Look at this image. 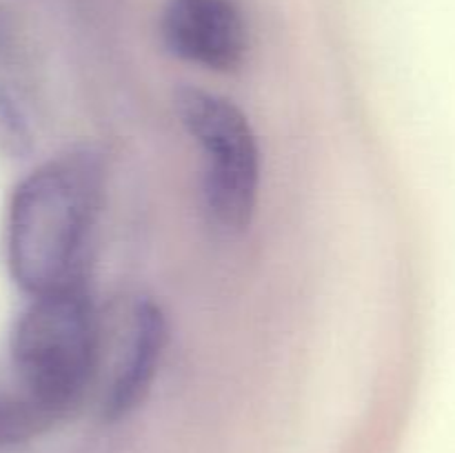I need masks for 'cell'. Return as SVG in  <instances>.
Listing matches in <instances>:
<instances>
[{
    "instance_id": "obj_6",
    "label": "cell",
    "mask_w": 455,
    "mask_h": 453,
    "mask_svg": "<svg viewBox=\"0 0 455 453\" xmlns=\"http://www.w3.org/2000/svg\"><path fill=\"white\" fill-rule=\"evenodd\" d=\"M52 417L44 416L18 386L16 393L0 391V449L25 442L31 435L40 433L52 425Z\"/></svg>"
},
{
    "instance_id": "obj_7",
    "label": "cell",
    "mask_w": 455,
    "mask_h": 453,
    "mask_svg": "<svg viewBox=\"0 0 455 453\" xmlns=\"http://www.w3.org/2000/svg\"><path fill=\"white\" fill-rule=\"evenodd\" d=\"M0 149L18 155L29 149V131L16 105L0 93Z\"/></svg>"
},
{
    "instance_id": "obj_4",
    "label": "cell",
    "mask_w": 455,
    "mask_h": 453,
    "mask_svg": "<svg viewBox=\"0 0 455 453\" xmlns=\"http://www.w3.org/2000/svg\"><path fill=\"white\" fill-rule=\"evenodd\" d=\"M160 31L173 56L209 71L229 74L247 56V25L234 0H169Z\"/></svg>"
},
{
    "instance_id": "obj_5",
    "label": "cell",
    "mask_w": 455,
    "mask_h": 453,
    "mask_svg": "<svg viewBox=\"0 0 455 453\" xmlns=\"http://www.w3.org/2000/svg\"><path fill=\"white\" fill-rule=\"evenodd\" d=\"M167 318L151 300H140L132 314L124 358L116 367L109 391L102 398V417L123 420L149 395L167 346Z\"/></svg>"
},
{
    "instance_id": "obj_3",
    "label": "cell",
    "mask_w": 455,
    "mask_h": 453,
    "mask_svg": "<svg viewBox=\"0 0 455 453\" xmlns=\"http://www.w3.org/2000/svg\"><path fill=\"white\" fill-rule=\"evenodd\" d=\"M173 102L180 124L203 151L209 216L220 229L243 231L260 189V149L247 115L229 98L198 87H180Z\"/></svg>"
},
{
    "instance_id": "obj_1",
    "label": "cell",
    "mask_w": 455,
    "mask_h": 453,
    "mask_svg": "<svg viewBox=\"0 0 455 453\" xmlns=\"http://www.w3.org/2000/svg\"><path fill=\"white\" fill-rule=\"evenodd\" d=\"M105 189L102 158L80 147L49 160L16 187L7 218V262L31 296L78 282V266Z\"/></svg>"
},
{
    "instance_id": "obj_2",
    "label": "cell",
    "mask_w": 455,
    "mask_h": 453,
    "mask_svg": "<svg viewBox=\"0 0 455 453\" xmlns=\"http://www.w3.org/2000/svg\"><path fill=\"white\" fill-rule=\"evenodd\" d=\"M96 360L98 320L83 282L34 296L12 333V362L22 393L56 420L83 398Z\"/></svg>"
}]
</instances>
